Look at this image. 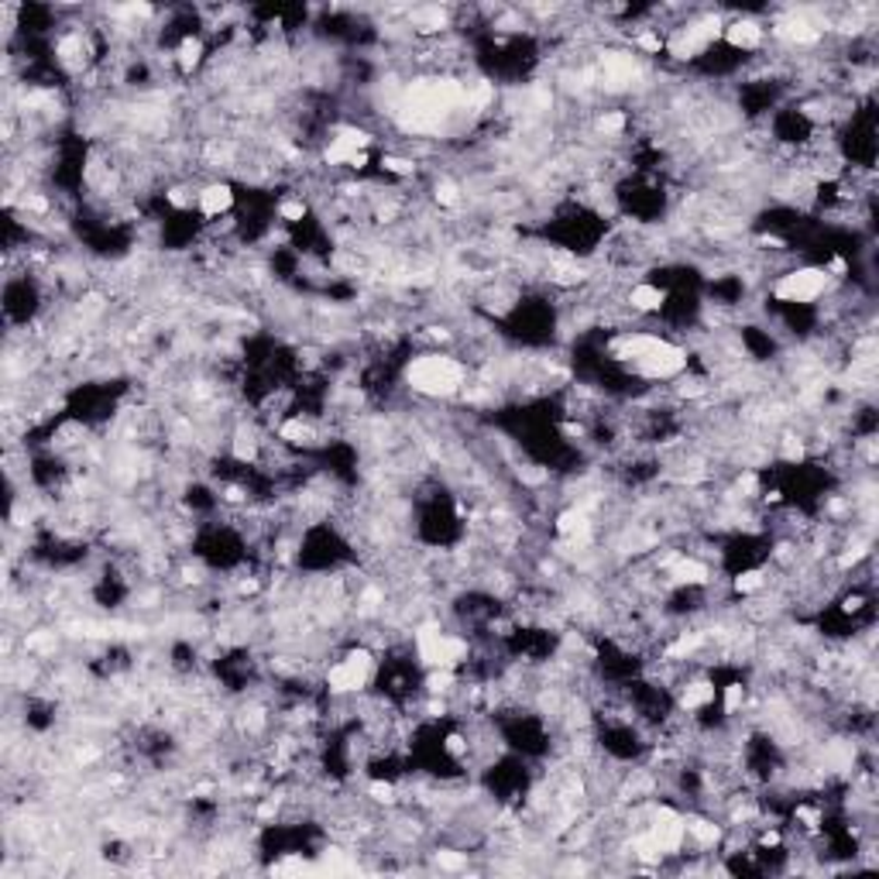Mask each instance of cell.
<instances>
[{
  "label": "cell",
  "instance_id": "6da1fadb",
  "mask_svg": "<svg viewBox=\"0 0 879 879\" xmlns=\"http://www.w3.org/2000/svg\"><path fill=\"white\" fill-rule=\"evenodd\" d=\"M234 207H237V193L231 179H207L200 193H196V216H200L203 224L231 216Z\"/></svg>",
  "mask_w": 879,
  "mask_h": 879
}]
</instances>
